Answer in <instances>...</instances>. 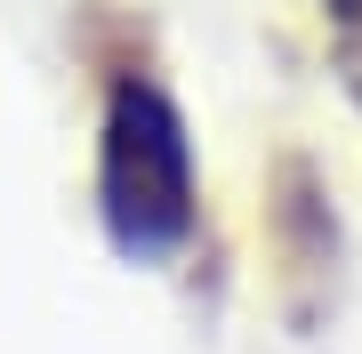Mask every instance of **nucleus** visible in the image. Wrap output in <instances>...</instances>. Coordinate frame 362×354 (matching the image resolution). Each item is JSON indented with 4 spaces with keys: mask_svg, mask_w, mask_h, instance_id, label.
<instances>
[{
    "mask_svg": "<svg viewBox=\"0 0 362 354\" xmlns=\"http://www.w3.org/2000/svg\"><path fill=\"white\" fill-rule=\"evenodd\" d=\"M97 218L129 258H161L194 234V145L161 81H113L105 97Z\"/></svg>",
    "mask_w": 362,
    "mask_h": 354,
    "instance_id": "nucleus-1",
    "label": "nucleus"
}]
</instances>
